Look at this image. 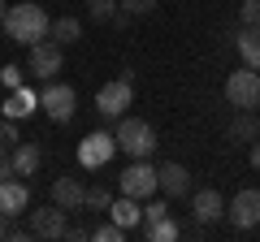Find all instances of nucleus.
<instances>
[{
  "instance_id": "obj_1",
  "label": "nucleus",
  "mask_w": 260,
  "mask_h": 242,
  "mask_svg": "<svg viewBox=\"0 0 260 242\" xmlns=\"http://www.w3.org/2000/svg\"><path fill=\"white\" fill-rule=\"evenodd\" d=\"M5 30H9L13 44H44L48 35H52V18H48L44 9H39L35 0H22V5H13L9 13H5Z\"/></svg>"
},
{
  "instance_id": "obj_2",
  "label": "nucleus",
  "mask_w": 260,
  "mask_h": 242,
  "mask_svg": "<svg viewBox=\"0 0 260 242\" xmlns=\"http://www.w3.org/2000/svg\"><path fill=\"white\" fill-rule=\"evenodd\" d=\"M113 134H117V151H126V156H135V160H143V156L156 151V130H152L143 117H121Z\"/></svg>"
},
{
  "instance_id": "obj_3",
  "label": "nucleus",
  "mask_w": 260,
  "mask_h": 242,
  "mask_svg": "<svg viewBox=\"0 0 260 242\" xmlns=\"http://www.w3.org/2000/svg\"><path fill=\"white\" fill-rule=\"evenodd\" d=\"M225 100H230L234 108L256 112V104H260V69H251V65L234 69V74L225 78Z\"/></svg>"
},
{
  "instance_id": "obj_4",
  "label": "nucleus",
  "mask_w": 260,
  "mask_h": 242,
  "mask_svg": "<svg viewBox=\"0 0 260 242\" xmlns=\"http://www.w3.org/2000/svg\"><path fill=\"white\" fill-rule=\"evenodd\" d=\"M130 100H135V78H113V83H104L100 91H95V112L100 117H126Z\"/></svg>"
},
{
  "instance_id": "obj_5",
  "label": "nucleus",
  "mask_w": 260,
  "mask_h": 242,
  "mask_svg": "<svg viewBox=\"0 0 260 242\" xmlns=\"http://www.w3.org/2000/svg\"><path fill=\"white\" fill-rule=\"evenodd\" d=\"M117 190L121 195H135V199H152L160 190V173L152 165H143V160H135L130 169L117 173Z\"/></svg>"
},
{
  "instance_id": "obj_6",
  "label": "nucleus",
  "mask_w": 260,
  "mask_h": 242,
  "mask_svg": "<svg viewBox=\"0 0 260 242\" xmlns=\"http://www.w3.org/2000/svg\"><path fill=\"white\" fill-rule=\"evenodd\" d=\"M65 65V48L56 39H44V44H30V56H26V69L35 78H56Z\"/></svg>"
},
{
  "instance_id": "obj_7",
  "label": "nucleus",
  "mask_w": 260,
  "mask_h": 242,
  "mask_svg": "<svg viewBox=\"0 0 260 242\" xmlns=\"http://www.w3.org/2000/svg\"><path fill=\"white\" fill-rule=\"evenodd\" d=\"M113 151H117V134L95 130V134H87V139L78 143V165L83 169H104L113 160Z\"/></svg>"
},
{
  "instance_id": "obj_8",
  "label": "nucleus",
  "mask_w": 260,
  "mask_h": 242,
  "mask_svg": "<svg viewBox=\"0 0 260 242\" xmlns=\"http://www.w3.org/2000/svg\"><path fill=\"white\" fill-rule=\"evenodd\" d=\"M39 104H44V112L52 121H70V117H74V108H78V95H74V87H70V83H48L44 91H39Z\"/></svg>"
},
{
  "instance_id": "obj_9",
  "label": "nucleus",
  "mask_w": 260,
  "mask_h": 242,
  "mask_svg": "<svg viewBox=\"0 0 260 242\" xmlns=\"http://www.w3.org/2000/svg\"><path fill=\"white\" fill-rule=\"evenodd\" d=\"M65 208L48 204V208H30V229H35V238L52 242V238H65V229H70V221H65Z\"/></svg>"
},
{
  "instance_id": "obj_10",
  "label": "nucleus",
  "mask_w": 260,
  "mask_h": 242,
  "mask_svg": "<svg viewBox=\"0 0 260 242\" xmlns=\"http://www.w3.org/2000/svg\"><path fill=\"white\" fill-rule=\"evenodd\" d=\"M225 221L234 229H251L260 225V190H239V195L225 204Z\"/></svg>"
},
{
  "instance_id": "obj_11",
  "label": "nucleus",
  "mask_w": 260,
  "mask_h": 242,
  "mask_svg": "<svg viewBox=\"0 0 260 242\" xmlns=\"http://www.w3.org/2000/svg\"><path fill=\"white\" fill-rule=\"evenodd\" d=\"M52 204L65 208V212H83L87 208V186L78 177H56L52 182Z\"/></svg>"
},
{
  "instance_id": "obj_12",
  "label": "nucleus",
  "mask_w": 260,
  "mask_h": 242,
  "mask_svg": "<svg viewBox=\"0 0 260 242\" xmlns=\"http://www.w3.org/2000/svg\"><path fill=\"white\" fill-rule=\"evenodd\" d=\"M156 173H160V195L165 199H186L191 195V169L186 165L174 160V165H160Z\"/></svg>"
},
{
  "instance_id": "obj_13",
  "label": "nucleus",
  "mask_w": 260,
  "mask_h": 242,
  "mask_svg": "<svg viewBox=\"0 0 260 242\" xmlns=\"http://www.w3.org/2000/svg\"><path fill=\"white\" fill-rule=\"evenodd\" d=\"M0 212L9 216V221L22 216V212H30V186L26 182H13V177L0 182Z\"/></svg>"
},
{
  "instance_id": "obj_14",
  "label": "nucleus",
  "mask_w": 260,
  "mask_h": 242,
  "mask_svg": "<svg viewBox=\"0 0 260 242\" xmlns=\"http://www.w3.org/2000/svg\"><path fill=\"white\" fill-rule=\"evenodd\" d=\"M191 216H195V221H204V225L221 221V216H225V199L217 195V190H191Z\"/></svg>"
},
{
  "instance_id": "obj_15",
  "label": "nucleus",
  "mask_w": 260,
  "mask_h": 242,
  "mask_svg": "<svg viewBox=\"0 0 260 242\" xmlns=\"http://www.w3.org/2000/svg\"><path fill=\"white\" fill-rule=\"evenodd\" d=\"M0 108H5V117L22 121V117H30V112L39 108V91H30V87H18V91H9V100L0 104Z\"/></svg>"
},
{
  "instance_id": "obj_16",
  "label": "nucleus",
  "mask_w": 260,
  "mask_h": 242,
  "mask_svg": "<svg viewBox=\"0 0 260 242\" xmlns=\"http://www.w3.org/2000/svg\"><path fill=\"white\" fill-rule=\"evenodd\" d=\"M39 165H44L39 143H18V147H13V173H18V177H35Z\"/></svg>"
},
{
  "instance_id": "obj_17",
  "label": "nucleus",
  "mask_w": 260,
  "mask_h": 242,
  "mask_svg": "<svg viewBox=\"0 0 260 242\" xmlns=\"http://www.w3.org/2000/svg\"><path fill=\"white\" fill-rule=\"evenodd\" d=\"M234 48H239L243 65L260 69V26H243V30H234Z\"/></svg>"
},
{
  "instance_id": "obj_18",
  "label": "nucleus",
  "mask_w": 260,
  "mask_h": 242,
  "mask_svg": "<svg viewBox=\"0 0 260 242\" xmlns=\"http://www.w3.org/2000/svg\"><path fill=\"white\" fill-rule=\"evenodd\" d=\"M113 221L121 225V229H135V225H143V208H139V199L135 195H121V199H113Z\"/></svg>"
},
{
  "instance_id": "obj_19",
  "label": "nucleus",
  "mask_w": 260,
  "mask_h": 242,
  "mask_svg": "<svg viewBox=\"0 0 260 242\" xmlns=\"http://www.w3.org/2000/svg\"><path fill=\"white\" fill-rule=\"evenodd\" d=\"M230 139H234V143H247V147L260 139V121H256V112L239 108V117L230 121Z\"/></svg>"
},
{
  "instance_id": "obj_20",
  "label": "nucleus",
  "mask_w": 260,
  "mask_h": 242,
  "mask_svg": "<svg viewBox=\"0 0 260 242\" xmlns=\"http://www.w3.org/2000/svg\"><path fill=\"white\" fill-rule=\"evenodd\" d=\"M143 229H148V242H178L182 238V225H178L174 216H160V221L143 225Z\"/></svg>"
},
{
  "instance_id": "obj_21",
  "label": "nucleus",
  "mask_w": 260,
  "mask_h": 242,
  "mask_svg": "<svg viewBox=\"0 0 260 242\" xmlns=\"http://www.w3.org/2000/svg\"><path fill=\"white\" fill-rule=\"evenodd\" d=\"M48 39H56L61 48H70V44H78V39H83V26H78V18H56Z\"/></svg>"
},
{
  "instance_id": "obj_22",
  "label": "nucleus",
  "mask_w": 260,
  "mask_h": 242,
  "mask_svg": "<svg viewBox=\"0 0 260 242\" xmlns=\"http://www.w3.org/2000/svg\"><path fill=\"white\" fill-rule=\"evenodd\" d=\"M121 9V0H87V13L91 22H113V13Z\"/></svg>"
},
{
  "instance_id": "obj_23",
  "label": "nucleus",
  "mask_w": 260,
  "mask_h": 242,
  "mask_svg": "<svg viewBox=\"0 0 260 242\" xmlns=\"http://www.w3.org/2000/svg\"><path fill=\"white\" fill-rule=\"evenodd\" d=\"M87 208L109 212V208H113V190H109V186H91V190H87Z\"/></svg>"
},
{
  "instance_id": "obj_24",
  "label": "nucleus",
  "mask_w": 260,
  "mask_h": 242,
  "mask_svg": "<svg viewBox=\"0 0 260 242\" xmlns=\"http://www.w3.org/2000/svg\"><path fill=\"white\" fill-rule=\"evenodd\" d=\"M13 147H18V126H13V117L0 112V151H13Z\"/></svg>"
},
{
  "instance_id": "obj_25",
  "label": "nucleus",
  "mask_w": 260,
  "mask_h": 242,
  "mask_svg": "<svg viewBox=\"0 0 260 242\" xmlns=\"http://www.w3.org/2000/svg\"><path fill=\"white\" fill-rule=\"evenodd\" d=\"M91 238L95 242H121V238H126V229H121L117 221H109V225H100V229H91Z\"/></svg>"
},
{
  "instance_id": "obj_26",
  "label": "nucleus",
  "mask_w": 260,
  "mask_h": 242,
  "mask_svg": "<svg viewBox=\"0 0 260 242\" xmlns=\"http://www.w3.org/2000/svg\"><path fill=\"white\" fill-rule=\"evenodd\" d=\"M239 22H243V26H260V0H243Z\"/></svg>"
},
{
  "instance_id": "obj_27",
  "label": "nucleus",
  "mask_w": 260,
  "mask_h": 242,
  "mask_svg": "<svg viewBox=\"0 0 260 242\" xmlns=\"http://www.w3.org/2000/svg\"><path fill=\"white\" fill-rule=\"evenodd\" d=\"M156 5H160V0H121V9H126L130 18H143V13H152Z\"/></svg>"
},
{
  "instance_id": "obj_28",
  "label": "nucleus",
  "mask_w": 260,
  "mask_h": 242,
  "mask_svg": "<svg viewBox=\"0 0 260 242\" xmlns=\"http://www.w3.org/2000/svg\"><path fill=\"white\" fill-rule=\"evenodd\" d=\"M0 87H9V91H18V87H22L18 65H0Z\"/></svg>"
},
{
  "instance_id": "obj_29",
  "label": "nucleus",
  "mask_w": 260,
  "mask_h": 242,
  "mask_svg": "<svg viewBox=\"0 0 260 242\" xmlns=\"http://www.w3.org/2000/svg\"><path fill=\"white\" fill-rule=\"evenodd\" d=\"M160 216H169V208L160 204V199H148V208H143V225H152V221H160Z\"/></svg>"
},
{
  "instance_id": "obj_30",
  "label": "nucleus",
  "mask_w": 260,
  "mask_h": 242,
  "mask_svg": "<svg viewBox=\"0 0 260 242\" xmlns=\"http://www.w3.org/2000/svg\"><path fill=\"white\" fill-rule=\"evenodd\" d=\"M13 177V151H0V182Z\"/></svg>"
},
{
  "instance_id": "obj_31",
  "label": "nucleus",
  "mask_w": 260,
  "mask_h": 242,
  "mask_svg": "<svg viewBox=\"0 0 260 242\" xmlns=\"http://www.w3.org/2000/svg\"><path fill=\"white\" fill-rule=\"evenodd\" d=\"M182 238L200 242V238H204V221H195V216H191V225H186V229H182Z\"/></svg>"
},
{
  "instance_id": "obj_32",
  "label": "nucleus",
  "mask_w": 260,
  "mask_h": 242,
  "mask_svg": "<svg viewBox=\"0 0 260 242\" xmlns=\"http://www.w3.org/2000/svg\"><path fill=\"white\" fill-rule=\"evenodd\" d=\"M91 238V233L83 229V225H70V229H65V242H87Z\"/></svg>"
},
{
  "instance_id": "obj_33",
  "label": "nucleus",
  "mask_w": 260,
  "mask_h": 242,
  "mask_svg": "<svg viewBox=\"0 0 260 242\" xmlns=\"http://www.w3.org/2000/svg\"><path fill=\"white\" fill-rule=\"evenodd\" d=\"M30 238H35V229H30V225H26V229H9V242H30Z\"/></svg>"
},
{
  "instance_id": "obj_34",
  "label": "nucleus",
  "mask_w": 260,
  "mask_h": 242,
  "mask_svg": "<svg viewBox=\"0 0 260 242\" xmlns=\"http://www.w3.org/2000/svg\"><path fill=\"white\" fill-rule=\"evenodd\" d=\"M9 229H13V225H9V216H5V212H0V242H5V238H9Z\"/></svg>"
},
{
  "instance_id": "obj_35",
  "label": "nucleus",
  "mask_w": 260,
  "mask_h": 242,
  "mask_svg": "<svg viewBox=\"0 0 260 242\" xmlns=\"http://www.w3.org/2000/svg\"><path fill=\"white\" fill-rule=\"evenodd\" d=\"M251 169H260V139L251 143Z\"/></svg>"
},
{
  "instance_id": "obj_36",
  "label": "nucleus",
  "mask_w": 260,
  "mask_h": 242,
  "mask_svg": "<svg viewBox=\"0 0 260 242\" xmlns=\"http://www.w3.org/2000/svg\"><path fill=\"white\" fill-rule=\"evenodd\" d=\"M5 13H9V5H5V0H0V26H5Z\"/></svg>"
}]
</instances>
